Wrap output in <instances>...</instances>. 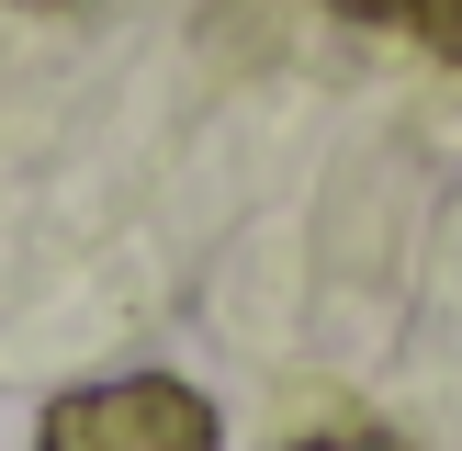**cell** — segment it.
Returning <instances> with one entry per match:
<instances>
[{"label":"cell","instance_id":"obj_1","mask_svg":"<svg viewBox=\"0 0 462 451\" xmlns=\"http://www.w3.org/2000/svg\"><path fill=\"white\" fill-rule=\"evenodd\" d=\"M34 451H215V406L170 373H125V383H79L45 406Z\"/></svg>","mask_w":462,"mask_h":451},{"label":"cell","instance_id":"obj_2","mask_svg":"<svg viewBox=\"0 0 462 451\" xmlns=\"http://www.w3.org/2000/svg\"><path fill=\"white\" fill-rule=\"evenodd\" d=\"M406 23H418V45H440V57H462V0H406Z\"/></svg>","mask_w":462,"mask_h":451},{"label":"cell","instance_id":"obj_3","mask_svg":"<svg viewBox=\"0 0 462 451\" xmlns=\"http://www.w3.org/2000/svg\"><path fill=\"white\" fill-rule=\"evenodd\" d=\"M305 451H406L395 428H338V440H305Z\"/></svg>","mask_w":462,"mask_h":451},{"label":"cell","instance_id":"obj_4","mask_svg":"<svg viewBox=\"0 0 462 451\" xmlns=\"http://www.w3.org/2000/svg\"><path fill=\"white\" fill-rule=\"evenodd\" d=\"M328 12H350V23H406V0H328Z\"/></svg>","mask_w":462,"mask_h":451},{"label":"cell","instance_id":"obj_5","mask_svg":"<svg viewBox=\"0 0 462 451\" xmlns=\"http://www.w3.org/2000/svg\"><path fill=\"white\" fill-rule=\"evenodd\" d=\"M34 12H57V0H34Z\"/></svg>","mask_w":462,"mask_h":451}]
</instances>
